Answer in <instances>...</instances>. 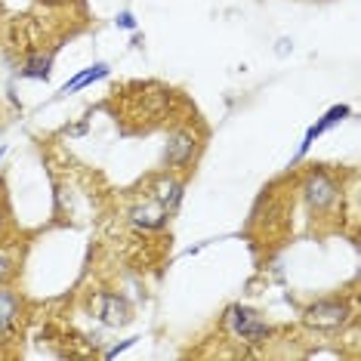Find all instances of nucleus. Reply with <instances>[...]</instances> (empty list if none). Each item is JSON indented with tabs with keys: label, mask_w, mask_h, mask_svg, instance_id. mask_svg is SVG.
Returning <instances> with one entry per match:
<instances>
[{
	"label": "nucleus",
	"mask_w": 361,
	"mask_h": 361,
	"mask_svg": "<svg viewBox=\"0 0 361 361\" xmlns=\"http://www.w3.org/2000/svg\"><path fill=\"white\" fill-rule=\"evenodd\" d=\"M226 328L232 330L235 337H241L244 343H250V346L266 343L269 340V334H272L269 324H266L254 309H247V306H232L226 312Z\"/></svg>",
	"instance_id": "1"
},
{
	"label": "nucleus",
	"mask_w": 361,
	"mask_h": 361,
	"mask_svg": "<svg viewBox=\"0 0 361 361\" xmlns=\"http://www.w3.org/2000/svg\"><path fill=\"white\" fill-rule=\"evenodd\" d=\"M309 328H318V330H337L343 328L346 321L352 318V309L346 300H318L302 312Z\"/></svg>",
	"instance_id": "2"
},
{
	"label": "nucleus",
	"mask_w": 361,
	"mask_h": 361,
	"mask_svg": "<svg viewBox=\"0 0 361 361\" xmlns=\"http://www.w3.org/2000/svg\"><path fill=\"white\" fill-rule=\"evenodd\" d=\"M198 155V136L192 130H173L167 148H164V164L170 170H185Z\"/></svg>",
	"instance_id": "3"
},
{
	"label": "nucleus",
	"mask_w": 361,
	"mask_h": 361,
	"mask_svg": "<svg viewBox=\"0 0 361 361\" xmlns=\"http://www.w3.org/2000/svg\"><path fill=\"white\" fill-rule=\"evenodd\" d=\"M302 192H306V201H309V207H312V210H328V207L337 201V183L324 170L309 173Z\"/></svg>",
	"instance_id": "4"
},
{
	"label": "nucleus",
	"mask_w": 361,
	"mask_h": 361,
	"mask_svg": "<svg viewBox=\"0 0 361 361\" xmlns=\"http://www.w3.org/2000/svg\"><path fill=\"white\" fill-rule=\"evenodd\" d=\"M19 315H22V297L0 281V337H6L16 328Z\"/></svg>",
	"instance_id": "5"
},
{
	"label": "nucleus",
	"mask_w": 361,
	"mask_h": 361,
	"mask_svg": "<svg viewBox=\"0 0 361 361\" xmlns=\"http://www.w3.org/2000/svg\"><path fill=\"white\" fill-rule=\"evenodd\" d=\"M130 220H133V226H139V229H161V226H167V220H170V213L164 210L161 204H142V207H133V213H130Z\"/></svg>",
	"instance_id": "6"
},
{
	"label": "nucleus",
	"mask_w": 361,
	"mask_h": 361,
	"mask_svg": "<svg viewBox=\"0 0 361 361\" xmlns=\"http://www.w3.org/2000/svg\"><path fill=\"white\" fill-rule=\"evenodd\" d=\"M183 201V183L173 176H164L155 183V204H161L167 213L176 210V204Z\"/></svg>",
	"instance_id": "7"
},
{
	"label": "nucleus",
	"mask_w": 361,
	"mask_h": 361,
	"mask_svg": "<svg viewBox=\"0 0 361 361\" xmlns=\"http://www.w3.org/2000/svg\"><path fill=\"white\" fill-rule=\"evenodd\" d=\"M99 315H102L105 324H127L130 321V306H127V300L114 297V293H105V297L99 300Z\"/></svg>",
	"instance_id": "8"
},
{
	"label": "nucleus",
	"mask_w": 361,
	"mask_h": 361,
	"mask_svg": "<svg viewBox=\"0 0 361 361\" xmlns=\"http://www.w3.org/2000/svg\"><path fill=\"white\" fill-rule=\"evenodd\" d=\"M343 118H349V105H337V108H330V112L324 114V118L318 121V124H315V127H309L306 139H302V146H300V155H306L309 146H312V139H315V136H321L324 130H328V127H334L337 121H343Z\"/></svg>",
	"instance_id": "9"
},
{
	"label": "nucleus",
	"mask_w": 361,
	"mask_h": 361,
	"mask_svg": "<svg viewBox=\"0 0 361 361\" xmlns=\"http://www.w3.org/2000/svg\"><path fill=\"white\" fill-rule=\"evenodd\" d=\"M22 254H19V244H3L0 241V281H10L19 272Z\"/></svg>",
	"instance_id": "10"
},
{
	"label": "nucleus",
	"mask_w": 361,
	"mask_h": 361,
	"mask_svg": "<svg viewBox=\"0 0 361 361\" xmlns=\"http://www.w3.org/2000/svg\"><path fill=\"white\" fill-rule=\"evenodd\" d=\"M49 65H53V56H31V59L25 62V68H22V77H38V81H47L49 77Z\"/></svg>",
	"instance_id": "11"
},
{
	"label": "nucleus",
	"mask_w": 361,
	"mask_h": 361,
	"mask_svg": "<svg viewBox=\"0 0 361 361\" xmlns=\"http://www.w3.org/2000/svg\"><path fill=\"white\" fill-rule=\"evenodd\" d=\"M108 75V65H93V68H86L81 71V75L75 77L71 84H65L62 86V93H75V90H84L86 84H93V81H99V77H105Z\"/></svg>",
	"instance_id": "12"
},
{
	"label": "nucleus",
	"mask_w": 361,
	"mask_h": 361,
	"mask_svg": "<svg viewBox=\"0 0 361 361\" xmlns=\"http://www.w3.org/2000/svg\"><path fill=\"white\" fill-rule=\"evenodd\" d=\"M6 226H10V204H6L3 192H0V241L6 238Z\"/></svg>",
	"instance_id": "13"
},
{
	"label": "nucleus",
	"mask_w": 361,
	"mask_h": 361,
	"mask_svg": "<svg viewBox=\"0 0 361 361\" xmlns=\"http://www.w3.org/2000/svg\"><path fill=\"white\" fill-rule=\"evenodd\" d=\"M118 25H121V28H136L133 13H121V16H118Z\"/></svg>",
	"instance_id": "14"
},
{
	"label": "nucleus",
	"mask_w": 361,
	"mask_h": 361,
	"mask_svg": "<svg viewBox=\"0 0 361 361\" xmlns=\"http://www.w3.org/2000/svg\"><path fill=\"white\" fill-rule=\"evenodd\" d=\"M130 346H133V340H124V343H121V346H114V349H112V352H105V358H114V355H118V352H124V349H130Z\"/></svg>",
	"instance_id": "15"
}]
</instances>
